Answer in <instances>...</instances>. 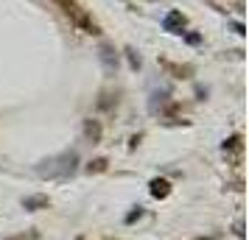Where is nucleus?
Wrapping results in <instances>:
<instances>
[{
  "instance_id": "13",
  "label": "nucleus",
  "mask_w": 249,
  "mask_h": 240,
  "mask_svg": "<svg viewBox=\"0 0 249 240\" xmlns=\"http://www.w3.org/2000/svg\"><path fill=\"white\" fill-rule=\"evenodd\" d=\"M235 235H238V238H244V224H241V221L235 224Z\"/></svg>"
},
{
  "instance_id": "5",
  "label": "nucleus",
  "mask_w": 249,
  "mask_h": 240,
  "mask_svg": "<svg viewBox=\"0 0 249 240\" xmlns=\"http://www.w3.org/2000/svg\"><path fill=\"white\" fill-rule=\"evenodd\" d=\"M98 53H101V62H104V67L109 70V73H112L115 67H118V56H115V50L109 45H101V50H98Z\"/></svg>"
},
{
  "instance_id": "9",
  "label": "nucleus",
  "mask_w": 249,
  "mask_h": 240,
  "mask_svg": "<svg viewBox=\"0 0 249 240\" xmlns=\"http://www.w3.org/2000/svg\"><path fill=\"white\" fill-rule=\"evenodd\" d=\"M87 171H90V173H101V171H107V160H92Z\"/></svg>"
},
{
  "instance_id": "2",
  "label": "nucleus",
  "mask_w": 249,
  "mask_h": 240,
  "mask_svg": "<svg viewBox=\"0 0 249 240\" xmlns=\"http://www.w3.org/2000/svg\"><path fill=\"white\" fill-rule=\"evenodd\" d=\"M56 3L62 6V12L68 14V17H70L76 25H79L84 34H98V25L92 23L90 14L84 12V9H79V3H76V0H56Z\"/></svg>"
},
{
  "instance_id": "7",
  "label": "nucleus",
  "mask_w": 249,
  "mask_h": 240,
  "mask_svg": "<svg viewBox=\"0 0 249 240\" xmlns=\"http://www.w3.org/2000/svg\"><path fill=\"white\" fill-rule=\"evenodd\" d=\"M23 207H25V209H31V212H34V209H45L48 198H45V195H28V198L23 201Z\"/></svg>"
},
{
  "instance_id": "10",
  "label": "nucleus",
  "mask_w": 249,
  "mask_h": 240,
  "mask_svg": "<svg viewBox=\"0 0 249 240\" xmlns=\"http://www.w3.org/2000/svg\"><path fill=\"white\" fill-rule=\"evenodd\" d=\"M126 56H129V64H132V67H140V59H137V53L135 50H132V48H126Z\"/></svg>"
},
{
  "instance_id": "1",
  "label": "nucleus",
  "mask_w": 249,
  "mask_h": 240,
  "mask_svg": "<svg viewBox=\"0 0 249 240\" xmlns=\"http://www.w3.org/2000/svg\"><path fill=\"white\" fill-rule=\"evenodd\" d=\"M76 162H79V157H76L73 151H68V154H59V157H53V160L39 162V165H36V173H39V176H48V179L70 176V173L76 171Z\"/></svg>"
},
{
  "instance_id": "6",
  "label": "nucleus",
  "mask_w": 249,
  "mask_h": 240,
  "mask_svg": "<svg viewBox=\"0 0 249 240\" xmlns=\"http://www.w3.org/2000/svg\"><path fill=\"white\" fill-rule=\"evenodd\" d=\"M148 187H151V195H154V198H165V195L171 193V184L165 182V179H154Z\"/></svg>"
},
{
  "instance_id": "8",
  "label": "nucleus",
  "mask_w": 249,
  "mask_h": 240,
  "mask_svg": "<svg viewBox=\"0 0 249 240\" xmlns=\"http://www.w3.org/2000/svg\"><path fill=\"white\" fill-rule=\"evenodd\" d=\"M241 148V134H232L230 140H224V151H238Z\"/></svg>"
},
{
  "instance_id": "3",
  "label": "nucleus",
  "mask_w": 249,
  "mask_h": 240,
  "mask_svg": "<svg viewBox=\"0 0 249 240\" xmlns=\"http://www.w3.org/2000/svg\"><path fill=\"white\" fill-rule=\"evenodd\" d=\"M162 28L171 31V34H182V28H185V14L182 12H168L165 20H162Z\"/></svg>"
},
{
  "instance_id": "12",
  "label": "nucleus",
  "mask_w": 249,
  "mask_h": 240,
  "mask_svg": "<svg viewBox=\"0 0 249 240\" xmlns=\"http://www.w3.org/2000/svg\"><path fill=\"white\" fill-rule=\"evenodd\" d=\"M232 31H235V34H241V36L247 34V31H244V25H241V23H232Z\"/></svg>"
},
{
  "instance_id": "14",
  "label": "nucleus",
  "mask_w": 249,
  "mask_h": 240,
  "mask_svg": "<svg viewBox=\"0 0 249 240\" xmlns=\"http://www.w3.org/2000/svg\"><path fill=\"white\" fill-rule=\"evenodd\" d=\"M9 240H20V238H9Z\"/></svg>"
},
{
  "instance_id": "11",
  "label": "nucleus",
  "mask_w": 249,
  "mask_h": 240,
  "mask_svg": "<svg viewBox=\"0 0 249 240\" xmlns=\"http://www.w3.org/2000/svg\"><path fill=\"white\" fill-rule=\"evenodd\" d=\"M140 215H143V209L137 207L135 212H129V215H126V224H135V221H137V218H140Z\"/></svg>"
},
{
  "instance_id": "4",
  "label": "nucleus",
  "mask_w": 249,
  "mask_h": 240,
  "mask_svg": "<svg viewBox=\"0 0 249 240\" xmlns=\"http://www.w3.org/2000/svg\"><path fill=\"white\" fill-rule=\"evenodd\" d=\"M84 137L90 143H101V123L98 120H84Z\"/></svg>"
}]
</instances>
